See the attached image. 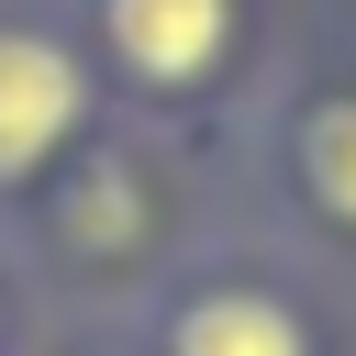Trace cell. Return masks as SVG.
<instances>
[{"label":"cell","instance_id":"obj_4","mask_svg":"<svg viewBox=\"0 0 356 356\" xmlns=\"http://www.w3.org/2000/svg\"><path fill=\"white\" fill-rule=\"evenodd\" d=\"M300 178H312V200L334 222H356V100L300 111Z\"/></svg>","mask_w":356,"mask_h":356},{"label":"cell","instance_id":"obj_3","mask_svg":"<svg viewBox=\"0 0 356 356\" xmlns=\"http://www.w3.org/2000/svg\"><path fill=\"white\" fill-rule=\"evenodd\" d=\"M167 356H312L300 323L267 300V289H200L167 334Z\"/></svg>","mask_w":356,"mask_h":356},{"label":"cell","instance_id":"obj_2","mask_svg":"<svg viewBox=\"0 0 356 356\" xmlns=\"http://www.w3.org/2000/svg\"><path fill=\"white\" fill-rule=\"evenodd\" d=\"M100 33H111V56H122V78H145V89H189V78L222 67V44H234V0H100Z\"/></svg>","mask_w":356,"mask_h":356},{"label":"cell","instance_id":"obj_1","mask_svg":"<svg viewBox=\"0 0 356 356\" xmlns=\"http://www.w3.org/2000/svg\"><path fill=\"white\" fill-rule=\"evenodd\" d=\"M89 122V67L78 44L33 33V22H0V189H33Z\"/></svg>","mask_w":356,"mask_h":356}]
</instances>
